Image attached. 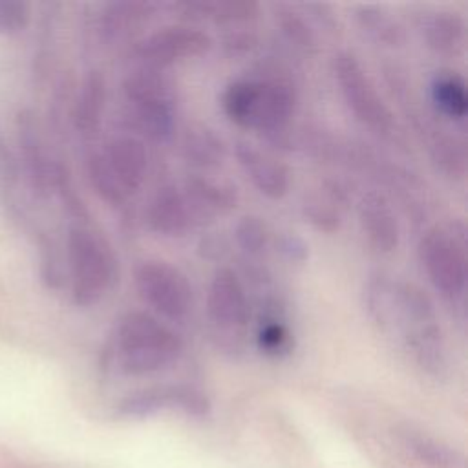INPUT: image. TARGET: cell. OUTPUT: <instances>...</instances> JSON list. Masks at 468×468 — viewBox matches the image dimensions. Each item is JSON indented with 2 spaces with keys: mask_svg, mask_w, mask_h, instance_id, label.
I'll return each instance as SVG.
<instances>
[{
  "mask_svg": "<svg viewBox=\"0 0 468 468\" xmlns=\"http://www.w3.org/2000/svg\"><path fill=\"white\" fill-rule=\"evenodd\" d=\"M221 106L236 126L256 130L274 146H291L289 124L298 106V93L282 64H260L254 75L229 82Z\"/></svg>",
  "mask_w": 468,
  "mask_h": 468,
  "instance_id": "6da1fadb",
  "label": "cell"
},
{
  "mask_svg": "<svg viewBox=\"0 0 468 468\" xmlns=\"http://www.w3.org/2000/svg\"><path fill=\"white\" fill-rule=\"evenodd\" d=\"M181 353V336L146 311L126 313L112 338V358L122 375L155 373L176 362Z\"/></svg>",
  "mask_w": 468,
  "mask_h": 468,
  "instance_id": "7a4b0ae2",
  "label": "cell"
},
{
  "mask_svg": "<svg viewBox=\"0 0 468 468\" xmlns=\"http://www.w3.org/2000/svg\"><path fill=\"white\" fill-rule=\"evenodd\" d=\"M68 260L75 303L95 305L117 278V258L112 245L99 230L75 225L68 234Z\"/></svg>",
  "mask_w": 468,
  "mask_h": 468,
  "instance_id": "3957f363",
  "label": "cell"
},
{
  "mask_svg": "<svg viewBox=\"0 0 468 468\" xmlns=\"http://www.w3.org/2000/svg\"><path fill=\"white\" fill-rule=\"evenodd\" d=\"M417 252L433 289L450 302L463 298L468 265L464 223L455 219L446 227H430L420 236Z\"/></svg>",
  "mask_w": 468,
  "mask_h": 468,
  "instance_id": "277c9868",
  "label": "cell"
},
{
  "mask_svg": "<svg viewBox=\"0 0 468 468\" xmlns=\"http://www.w3.org/2000/svg\"><path fill=\"white\" fill-rule=\"evenodd\" d=\"M333 75L346 106L358 122L382 135L393 130V113L356 55L338 51L333 57Z\"/></svg>",
  "mask_w": 468,
  "mask_h": 468,
  "instance_id": "5b68a950",
  "label": "cell"
},
{
  "mask_svg": "<svg viewBox=\"0 0 468 468\" xmlns=\"http://www.w3.org/2000/svg\"><path fill=\"white\" fill-rule=\"evenodd\" d=\"M141 300L166 320L181 322L192 309V285L185 272L165 260H143L133 271Z\"/></svg>",
  "mask_w": 468,
  "mask_h": 468,
  "instance_id": "8992f818",
  "label": "cell"
},
{
  "mask_svg": "<svg viewBox=\"0 0 468 468\" xmlns=\"http://www.w3.org/2000/svg\"><path fill=\"white\" fill-rule=\"evenodd\" d=\"M210 48L212 38L203 29L174 24L141 38L133 48V58L137 66L166 71L174 64L208 53Z\"/></svg>",
  "mask_w": 468,
  "mask_h": 468,
  "instance_id": "52a82bcc",
  "label": "cell"
},
{
  "mask_svg": "<svg viewBox=\"0 0 468 468\" xmlns=\"http://www.w3.org/2000/svg\"><path fill=\"white\" fill-rule=\"evenodd\" d=\"M163 410H177L188 417L203 419L210 413L208 397L190 384L152 386L126 395L115 408L121 419H144Z\"/></svg>",
  "mask_w": 468,
  "mask_h": 468,
  "instance_id": "ba28073f",
  "label": "cell"
},
{
  "mask_svg": "<svg viewBox=\"0 0 468 468\" xmlns=\"http://www.w3.org/2000/svg\"><path fill=\"white\" fill-rule=\"evenodd\" d=\"M207 314L218 335L238 338L243 335L250 305L238 272L230 267H219L212 274L207 292Z\"/></svg>",
  "mask_w": 468,
  "mask_h": 468,
  "instance_id": "9c48e42d",
  "label": "cell"
},
{
  "mask_svg": "<svg viewBox=\"0 0 468 468\" xmlns=\"http://www.w3.org/2000/svg\"><path fill=\"white\" fill-rule=\"evenodd\" d=\"M234 155L252 186L269 199H282L291 190L289 168L271 152L247 141H238Z\"/></svg>",
  "mask_w": 468,
  "mask_h": 468,
  "instance_id": "30bf717a",
  "label": "cell"
},
{
  "mask_svg": "<svg viewBox=\"0 0 468 468\" xmlns=\"http://www.w3.org/2000/svg\"><path fill=\"white\" fill-rule=\"evenodd\" d=\"M181 192L188 203L196 225L212 223L218 216L234 210L239 199L236 186L201 174L188 176L181 186Z\"/></svg>",
  "mask_w": 468,
  "mask_h": 468,
  "instance_id": "8fae6325",
  "label": "cell"
},
{
  "mask_svg": "<svg viewBox=\"0 0 468 468\" xmlns=\"http://www.w3.org/2000/svg\"><path fill=\"white\" fill-rule=\"evenodd\" d=\"M358 221L367 243L382 254L399 247L400 227L389 201L377 190H367L358 199Z\"/></svg>",
  "mask_w": 468,
  "mask_h": 468,
  "instance_id": "7c38bea8",
  "label": "cell"
},
{
  "mask_svg": "<svg viewBox=\"0 0 468 468\" xmlns=\"http://www.w3.org/2000/svg\"><path fill=\"white\" fill-rule=\"evenodd\" d=\"M115 179L130 196L135 194L148 172V152L143 139L124 133L112 137L101 150Z\"/></svg>",
  "mask_w": 468,
  "mask_h": 468,
  "instance_id": "4fadbf2b",
  "label": "cell"
},
{
  "mask_svg": "<svg viewBox=\"0 0 468 468\" xmlns=\"http://www.w3.org/2000/svg\"><path fill=\"white\" fill-rule=\"evenodd\" d=\"M144 219L152 232L165 238H181L196 227L188 203L176 185H165L152 196Z\"/></svg>",
  "mask_w": 468,
  "mask_h": 468,
  "instance_id": "5bb4252c",
  "label": "cell"
},
{
  "mask_svg": "<svg viewBox=\"0 0 468 468\" xmlns=\"http://www.w3.org/2000/svg\"><path fill=\"white\" fill-rule=\"evenodd\" d=\"M417 27L424 44L437 55L457 57L464 49L466 22L453 9H428L419 16Z\"/></svg>",
  "mask_w": 468,
  "mask_h": 468,
  "instance_id": "9a60e30c",
  "label": "cell"
},
{
  "mask_svg": "<svg viewBox=\"0 0 468 468\" xmlns=\"http://www.w3.org/2000/svg\"><path fill=\"white\" fill-rule=\"evenodd\" d=\"M126 104H155L176 108L177 88L172 77L163 69L137 66L122 80Z\"/></svg>",
  "mask_w": 468,
  "mask_h": 468,
  "instance_id": "2e32d148",
  "label": "cell"
},
{
  "mask_svg": "<svg viewBox=\"0 0 468 468\" xmlns=\"http://www.w3.org/2000/svg\"><path fill=\"white\" fill-rule=\"evenodd\" d=\"M174 7L186 20H207L229 27L250 24L260 13V4L252 0H190Z\"/></svg>",
  "mask_w": 468,
  "mask_h": 468,
  "instance_id": "e0dca14e",
  "label": "cell"
},
{
  "mask_svg": "<svg viewBox=\"0 0 468 468\" xmlns=\"http://www.w3.org/2000/svg\"><path fill=\"white\" fill-rule=\"evenodd\" d=\"M183 159L199 170H214L223 165L227 157V144L223 137L207 124H190L181 135Z\"/></svg>",
  "mask_w": 468,
  "mask_h": 468,
  "instance_id": "ac0fdd59",
  "label": "cell"
},
{
  "mask_svg": "<svg viewBox=\"0 0 468 468\" xmlns=\"http://www.w3.org/2000/svg\"><path fill=\"white\" fill-rule=\"evenodd\" d=\"M157 4L124 0L106 4L101 13V33L106 40H122L146 24L157 11Z\"/></svg>",
  "mask_w": 468,
  "mask_h": 468,
  "instance_id": "d6986e66",
  "label": "cell"
},
{
  "mask_svg": "<svg viewBox=\"0 0 468 468\" xmlns=\"http://www.w3.org/2000/svg\"><path fill=\"white\" fill-rule=\"evenodd\" d=\"M430 101L439 115L463 121L468 113L464 79L453 69H439L430 80Z\"/></svg>",
  "mask_w": 468,
  "mask_h": 468,
  "instance_id": "ffe728a7",
  "label": "cell"
},
{
  "mask_svg": "<svg viewBox=\"0 0 468 468\" xmlns=\"http://www.w3.org/2000/svg\"><path fill=\"white\" fill-rule=\"evenodd\" d=\"M344 201L346 192L336 183H329L320 194H309L303 197L302 216L318 232L333 234L342 225Z\"/></svg>",
  "mask_w": 468,
  "mask_h": 468,
  "instance_id": "44dd1931",
  "label": "cell"
},
{
  "mask_svg": "<svg viewBox=\"0 0 468 468\" xmlns=\"http://www.w3.org/2000/svg\"><path fill=\"white\" fill-rule=\"evenodd\" d=\"M358 27L377 44L386 48H400L406 42L404 26L382 5L360 4L355 7Z\"/></svg>",
  "mask_w": 468,
  "mask_h": 468,
  "instance_id": "7402d4cb",
  "label": "cell"
},
{
  "mask_svg": "<svg viewBox=\"0 0 468 468\" xmlns=\"http://www.w3.org/2000/svg\"><path fill=\"white\" fill-rule=\"evenodd\" d=\"M274 24L280 29L282 37L300 53L314 55L318 51V38L313 26L307 20V15L291 4H272Z\"/></svg>",
  "mask_w": 468,
  "mask_h": 468,
  "instance_id": "603a6c76",
  "label": "cell"
},
{
  "mask_svg": "<svg viewBox=\"0 0 468 468\" xmlns=\"http://www.w3.org/2000/svg\"><path fill=\"white\" fill-rule=\"evenodd\" d=\"M104 102H106V80L101 75V71H91L82 84L77 108H75V122L82 133L90 135L97 132L102 119Z\"/></svg>",
  "mask_w": 468,
  "mask_h": 468,
  "instance_id": "cb8c5ba5",
  "label": "cell"
},
{
  "mask_svg": "<svg viewBox=\"0 0 468 468\" xmlns=\"http://www.w3.org/2000/svg\"><path fill=\"white\" fill-rule=\"evenodd\" d=\"M256 344L263 355L282 358L292 351L294 338L289 325L280 318V314H263L258 325Z\"/></svg>",
  "mask_w": 468,
  "mask_h": 468,
  "instance_id": "d4e9b609",
  "label": "cell"
},
{
  "mask_svg": "<svg viewBox=\"0 0 468 468\" xmlns=\"http://www.w3.org/2000/svg\"><path fill=\"white\" fill-rule=\"evenodd\" d=\"M86 170L93 190L112 207H121L126 203L128 194L122 190L113 172L110 170L102 152H91L86 159Z\"/></svg>",
  "mask_w": 468,
  "mask_h": 468,
  "instance_id": "484cf974",
  "label": "cell"
},
{
  "mask_svg": "<svg viewBox=\"0 0 468 468\" xmlns=\"http://www.w3.org/2000/svg\"><path fill=\"white\" fill-rule=\"evenodd\" d=\"M234 241L247 258H260L271 243V230L260 216L247 214L234 227Z\"/></svg>",
  "mask_w": 468,
  "mask_h": 468,
  "instance_id": "4316f807",
  "label": "cell"
},
{
  "mask_svg": "<svg viewBox=\"0 0 468 468\" xmlns=\"http://www.w3.org/2000/svg\"><path fill=\"white\" fill-rule=\"evenodd\" d=\"M29 18L27 5L15 0H0V33H18Z\"/></svg>",
  "mask_w": 468,
  "mask_h": 468,
  "instance_id": "83f0119b",
  "label": "cell"
},
{
  "mask_svg": "<svg viewBox=\"0 0 468 468\" xmlns=\"http://www.w3.org/2000/svg\"><path fill=\"white\" fill-rule=\"evenodd\" d=\"M258 44L254 31L245 27H230V31L223 38V51L229 57H241L250 53Z\"/></svg>",
  "mask_w": 468,
  "mask_h": 468,
  "instance_id": "f1b7e54d",
  "label": "cell"
},
{
  "mask_svg": "<svg viewBox=\"0 0 468 468\" xmlns=\"http://www.w3.org/2000/svg\"><path fill=\"white\" fill-rule=\"evenodd\" d=\"M276 249L291 263H303L309 256V245L296 232H282L276 238Z\"/></svg>",
  "mask_w": 468,
  "mask_h": 468,
  "instance_id": "f546056e",
  "label": "cell"
},
{
  "mask_svg": "<svg viewBox=\"0 0 468 468\" xmlns=\"http://www.w3.org/2000/svg\"><path fill=\"white\" fill-rule=\"evenodd\" d=\"M199 250H201V254H203L205 258H208V260H219V258L225 254L227 245H225V241H223L221 236H207V238L201 239Z\"/></svg>",
  "mask_w": 468,
  "mask_h": 468,
  "instance_id": "4dcf8cb0",
  "label": "cell"
}]
</instances>
